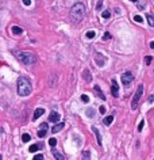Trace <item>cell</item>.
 <instances>
[{
  "label": "cell",
  "instance_id": "17",
  "mask_svg": "<svg viewBox=\"0 0 154 160\" xmlns=\"http://www.w3.org/2000/svg\"><path fill=\"white\" fill-rule=\"evenodd\" d=\"M112 121H113V117H112V115H108V117H105V118H104V121H103V122H104V125L110 126V125L112 124Z\"/></svg>",
  "mask_w": 154,
  "mask_h": 160
},
{
  "label": "cell",
  "instance_id": "41",
  "mask_svg": "<svg viewBox=\"0 0 154 160\" xmlns=\"http://www.w3.org/2000/svg\"><path fill=\"white\" fill-rule=\"evenodd\" d=\"M153 2H154V0H153Z\"/></svg>",
  "mask_w": 154,
  "mask_h": 160
},
{
  "label": "cell",
  "instance_id": "24",
  "mask_svg": "<svg viewBox=\"0 0 154 160\" xmlns=\"http://www.w3.org/2000/svg\"><path fill=\"white\" fill-rule=\"evenodd\" d=\"M111 34L108 33V31H107V33H104V35H103V39H104V41H108V39H111Z\"/></svg>",
  "mask_w": 154,
  "mask_h": 160
},
{
  "label": "cell",
  "instance_id": "13",
  "mask_svg": "<svg viewBox=\"0 0 154 160\" xmlns=\"http://www.w3.org/2000/svg\"><path fill=\"white\" fill-rule=\"evenodd\" d=\"M41 148H42V145H41V144H32V145L28 147V152H31V153H32V152H37V151L41 149Z\"/></svg>",
  "mask_w": 154,
  "mask_h": 160
},
{
  "label": "cell",
  "instance_id": "8",
  "mask_svg": "<svg viewBox=\"0 0 154 160\" xmlns=\"http://www.w3.org/2000/svg\"><path fill=\"white\" fill-rule=\"evenodd\" d=\"M49 121L54 122V124H58L60 122V114L57 113V111H52L50 115H49Z\"/></svg>",
  "mask_w": 154,
  "mask_h": 160
},
{
  "label": "cell",
  "instance_id": "31",
  "mask_svg": "<svg viewBox=\"0 0 154 160\" xmlns=\"http://www.w3.org/2000/svg\"><path fill=\"white\" fill-rule=\"evenodd\" d=\"M151 60H153V57H151V56H147V57L145 58V62H146V65H149V64L151 62Z\"/></svg>",
  "mask_w": 154,
  "mask_h": 160
},
{
  "label": "cell",
  "instance_id": "5",
  "mask_svg": "<svg viewBox=\"0 0 154 160\" xmlns=\"http://www.w3.org/2000/svg\"><path fill=\"white\" fill-rule=\"evenodd\" d=\"M122 83H123L124 87H128L130 84L133 83V80H134V76L131 75V72H124L123 75H122Z\"/></svg>",
  "mask_w": 154,
  "mask_h": 160
},
{
  "label": "cell",
  "instance_id": "29",
  "mask_svg": "<svg viewBox=\"0 0 154 160\" xmlns=\"http://www.w3.org/2000/svg\"><path fill=\"white\" fill-rule=\"evenodd\" d=\"M45 136H46V130L41 129V130L38 132V137H45Z\"/></svg>",
  "mask_w": 154,
  "mask_h": 160
},
{
  "label": "cell",
  "instance_id": "25",
  "mask_svg": "<svg viewBox=\"0 0 154 160\" xmlns=\"http://www.w3.org/2000/svg\"><path fill=\"white\" fill-rule=\"evenodd\" d=\"M49 145H50V147H55L57 145V140L55 138H50V140H49Z\"/></svg>",
  "mask_w": 154,
  "mask_h": 160
},
{
  "label": "cell",
  "instance_id": "38",
  "mask_svg": "<svg viewBox=\"0 0 154 160\" xmlns=\"http://www.w3.org/2000/svg\"><path fill=\"white\" fill-rule=\"evenodd\" d=\"M150 46H151V49H154V41H151V44H150Z\"/></svg>",
  "mask_w": 154,
  "mask_h": 160
},
{
  "label": "cell",
  "instance_id": "19",
  "mask_svg": "<svg viewBox=\"0 0 154 160\" xmlns=\"http://www.w3.org/2000/svg\"><path fill=\"white\" fill-rule=\"evenodd\" d=\"M147 22H149V25L151 26V27H154V17H153V15H147Z\"/></svg>",
  "mask_w": 154,
  "mask_h": 160
},
{
  "label": "cell",
  "instance_id": "33",
  "mask_svg": "<svg viewBox=\"0 0 154 160\" xmlns=\"http://www.w3.org/2000/svg\"><path fill=\"white\" fill-rule=\"evenodd\" d=\"M47 127H49V125L47 124H41V129H43V130H47Z\"/></svg>",
  "mask_w": 154,
  "mask_h": 160
},
{
  "label": "cell",
  "instance_id": "2",
  "mask_svg": "<svg viewBox=\"0 0 154 160\" xmlns=\"http://www.w3.org/2000/svg\"><path fill=\"white\" fill-rule=\"evenodd\" d=\"M32 91V86H31V82L27 79V77H19L18 79V94L20 97H27L30 95Z\"/></svg>",
  "mask_w": 154,
  "mask_h": 160
},
{
  "label": "cell",
  "instance_id": "18",
  "mask_svg": "<svg viewBox=\"0 0 154 160\" xmlns=\"http://www.w3.org/2000/svg\"><path fill=\"white\" fill-rule=\"evenodd\" d=\"M101 17H103L104 19H108V18L111 17V11H110V10H105V11H103V12H101Z\"/></svg>",
  "mask_w": 154,
  "mask_h": 160
},
{
  "label": "cell",
  "instance_id": "12",
  "mask_svg": "<svg viewBox=\"0 0 154 160\" xmlns=\"http://www.w3.org/2000/svg\"><path fill=\"white\" fill-rule=\"evenodd\" d=\"M83 76H84V80L85 82H92V75H91V72H89L88 69H85L84 72H83Z\"/></svg>",
  "mask_w": 154,
  "mask_h": 160
},
{
  "label": "cell",
  "instance_id": "30",
  "mask_svg": "<svg viewBox=\"0 0 154 160\" xmlns=\"http://www.w3.org/2000/svg\"><path fill=\"white\" fill-rule=\"evenodd\" d=\"M32 160H43V155L42 153H38V155L34 156V159H32Z\"/></svg>",
  "mask_w": 154,
  "mask_h": 160
},
{
  "label": "cell",
  "instance_id": "28",
  "mask_svg": "<svg viewBox=\"0 0 154 160\" xmlns=\"http://www.w3.org/2000/svg\"><path fill=\"white\" fill-rule=\"evenodd\" d=\"M81 100H83L84 103H88L89 102V97L88 95H81Z\"/></svg>",
  "mask_w": 154,
  "mask_h": 160
},
{
  "label": "cell",
  "instance_id": "15",
  "mask_svg": "<svg viewBox=\"0 0 154 160\" xmlns=\"http://www.w3.org/2000/svg\"><path fill=\"white\" fill-rule=\"evenodd\" d=\"M53 156L55 157V160H65V157L61 155V152H58V151H55V149H53Z\"/></svg>",
  "mask_w": 154,
  "mask_h": 160
},
{
  "label": "cell",
  "instance_id": "20",
  "mask_svg": "<svg viewBox=\"0 0 154 160\" xmlns=\"http://www.w3.org/2000/svg\"><path fill=\"white\" fill-rule=\"evenodd\" d=\"M89 159H91L89 151H84V152H83V160H89Z\"/></svg>",
  "mask_w": 154,
  "mask_h": 160
},
{
  "label": "cell",
  "instance_id": "32",
  "mask_svg": "<svg viewBox=\"0 0 154 160\" xmlns=\"http://www.w3.org/2000/svg\"><path fill=\"white\" fill-rule=\"evenodd\" d=\"M101 7H103V0H99V3H97V6H96V10L97 11L101 10Z\"/></svg>",
  "mask_w": 154,
  "mask_h": 160
},
{
  "label": "cell",
  "instance_id": "14",
  "mask_svg": "<svg viewBox=\"0 0 154 160\" xmlns=\"http://www.w3.org/2000/svg\"><path fill=\"white\" fill-rule=\"evenodd\" d=\"M93 88H95L96 94H97V95H99V97H100V99H103V100H104V99H105V95H104V94H103V91L100 90V87H99V86L96 84V86L93 87Z\"/></svg>",
  "mask_w": 154,
  "mask_h": 160
},
{
  "label": "cell",
  "instance_id": "7",
  "mask_svg": "<svg viewBox=\"0 0 154 160\" xmlns=\"http://www.w3.org/2000/svg\"><path fill=\"white\" fill-rule=\"evenodd\" d=\"M95 61H96V64H97L99 67H103L104 64H105V61H107V58H105L101 53H96V56H95Z\"/></svg>",
  "mask_w": 154,
  "mask_h": 160
},
{
  "label": "cell",
  "instance_id": "3",
  "mask_svg": "<svg viewBox=\"0 0 154 160\" xmlns=\"http://www.w3.org/2000/svg\"><path fill=\"white\" fill-rule=\"evenodd\" d=\"M16 57H18V60L20 62H23L24 65H32V64L37 61L35 54L31 53V52H20V53H18Z\"/></svg>",
  "mask_w": 154,
  "mask_h": 160
},
{
  "label": "cell",
  "instance_id": "16",
  "mask_svg": "<svg viewBox=\"0 0 154 160\" xmlns=\"http://www.w3.org/2000/svg\"><path fill=\"white\" fill-rule=\"evenodd\" d=\"M23 33V30L19 27V26H12V34H16V35H19Z\"/></svg>",
  "mask_w": 154,
  "mask_h": 160
},
{
  "label": "cell",
  "instance_id": "35",
  "mask_svg": "<svg viewBox=\"0 0 154 160\" xmlns=\"http://www.w3.org/2000/svg\"><path fill=\"white\" fill-rule=\"evenodd\" d=\"M23 4L24 6H30L31 4V0H23Z\"/></svg>",
  "mask_w": 154,
  "mask_h": 160
},
{
  "label": "cell",
  "instance_id": "11",
  "mask_svg": "<svg viewBox=\"0 0 154 160\" xmlns=\"http://www.w3.org/2000/svg\"><path fill=\"white\" fill-rule=\"evenodd\" d=\"M92 130H93V133H95V136H96L97 144H99V145H101V136H100L99 130H97V127H96V126H92Z\"/></svg>",
  "mask_w": 154,
  "mask_h": 160
},
{
  "label": "cell",
  "instance_id": "36",
  "mask_svg": "<svg viewBox=\"0 0 154 160\" xmlns=\"http://www.w3.org/2000/svg\"><path fill=\"white\" fill-rule=\"evenodd\" d=\"M138 8H139V10H142V8H145V4H143V3H142V4L139 3V4H138Z\"/></svg>",
  "mask_w": 154,
  "mask_h": 160
},
{
  "label": "cell",
  "instance_id": "22",
  "mask_svg": "<svg viewBox=\"0 0 154 160\" xmlns=\"http://www.w3.org/2000/svg\"><path fill=\"white\" fill-rule=\"evenodd\" d=\"M30 134H27V133H24L23 136H22V140H23V142H28L30 141Z\"/></svg>",
  "mask_w": 154,
  "mask_h": 160
},
{
  "label": "cell",
  "instance_id": "26",
  "mask_svg": "<svg viewBox=\"0 0 154 160\" xmlns=\"http://www.w3.org/2000/svg\"><path fill=\"white\" fill-rule=\"evenodd\" d=\"M134 20H135V22H139V23H142V22H143V18L141 17V15H135V17H134Z\"/></svg>",
  "mask_w": 154,
  "mask_h": 160
},
{
  "label": "cell",
  "instance_id": "40",
  "mask_svg": "<svg viewBox=\"0 0 154 160\" xmlns=\"http://www.w3.org/2000/svg\"><path fill=\"white\" fill-rule=\"evenodd\" d=\"M0 160H2V155H0Z\"/></svg>",
  "mask_w": 154,
  "mask_h": 160
},
{
  "label": "cell",
  "instance_id": "23",
  "mask_svg": "<svg viewBox=\"0 0 154 160\" xmlns=\"http://www.w3.org/2000/svg\"><path fill=\"white\" fill-rule=\"evenodd\" d=\"M95 31L93 30H89V31H87V38H93L95 37Z\"/></svg>",
  "mask_w": 154,
  "mask_h": 160
},
{
  "label": "cell",
  "instance_id": "9",
  "mask_svg": "<svg viewBox=\"0 0 154 160\" xmlns=\"http://www.w3.org/2000/svg\"><path fill=\"white\" fill-rule=\"evenodd\" d=\"M65 127V124L64 122H58V124H55L54 126H53V129H52V132L53 133H58V132H61L62 129Z\"/></svg>",
  "mask_w": 154,
  "mask_h": 160
},
{
  "label": "cell",
  "instance_id": "6",
  "mask_svg": "<svg viewBox=\"0 0 154 160\" xmlns=\"http://www.w3.org/2000/svg\"><path fill=\"white\" fill-rule=\"evenodd\" d=\"M111 94H112L115 98L119 97V86H118V83H116L115 79L111 80Z\"/></svg>",
  "mask_w": 154,
  "mask_h": 160
},
{
  "label": "cell",
  "instance_id": "1",
  "mask_svg": "<svg viewBox=\"0 0 154 160\" xmlns=\"http://www.w3.org/2000/svg\"><path fill=\"white\" fill-rule=\"evenodd\" d=\"M85 17V7L81 3H76L75 6L70 8V19L75 23H80Z\"/></svg>",
  "mask_w": 154,
  "mask_h": 160
},
{
  "label": "cell",
  "instance_id": "4",
  "mask_svg": "<svg viewBox=\"0 0 154 160\" xmlns=\"http://www.w3.org/2000/svg\"><path fill=\"white\" fill-rule=\"evenodd\" d=\"M142 94H143V86L139 84V86H138V88H136V92H135V95H134V98H133V100H131V109H133V110H135V109L138 107V103H139V100H141V98H142Z\"/></svg>",
  "mask_w": 154,
  "mask_h": 160
},
{
  "label": "cell",
  "instance_id": "10",
  "mask_svg": "<svg viewBox=\"0 0 154 160\" xmlns=\"http://www.w3.org/2000/svg\"><path fill=\"white\" fill-rule=\"evenodd\" d=\"M43 113H45V109H41V107H39V109H37V110L34 111V114H32V119L35 121V119H38V118H39L41 115H42Z\"/></svg>",
  "mask_w": 154,
  "mask_h": 160
},
{
  "label": "cell",
  "instance_id": "34",
  "mask_svg": "<svg viewBox=\"0 0 154 160\" xmlns=\"http://www.w3.org/2000/svg\"><path fill=\"white\" fill-rule=\"evenodd\" d=\"M99 111H100V114H104V113H105V107H104V106H100Z\"/></svg>",
  "mask_w": 154,
  "mask_h": 160
},
{
  "label": "cell",
  "instance_id": "37",
  "mask_svg": "<svg viewBox=\"0 0 154 160\" xmlns=\"http://www.w3.org/2000/svg\"><path fill=\"white\" fill-rule=\"evenodd\" d=\"M153 100H154V97H153V95H150V98H149V102H150V103H151V102H153Z\"/></svg>",
  "mask_w": 154,
  "mask_h": 160
},
{
  "label": "cell",
  "instance_id": "39",
  "mask_svg": "<svg viewBox=\"0 0 154 160\" xmlns=\"http://www.w3.org/2000/svg\"><path fill=\"white\" fill-rule=\"evenodd\" d=\"M131 2H134V3H136V2H138V0H131Z\"/></svg>",
  "mask_w": 154,
  "mask_h": 160
},
{
  "label": "cell",
  "instance_id": "21",
  "mask_svg": "<svg viewBox=\"0 0 154 160\" xmlns=\"http://www.w3.org/2000/svg\"><path fill=\"white\" fill-rule=\"evenodd\" d=\"M95 113H96L95 109H88V110H87V115H88V117H91V118L95 115Z\"/></svg>",
  "mask_w": 154,
  "mask_h": 160
},
{
  "label": "cell",
  "instance_id": "27",
  "mask_svg": "<svg viewBox=\"0 0 154 160\" xmlns=\"http://www.w3.org/2000/svg\"><path fill=\"white\" fill-rule=\"evenodd\" d=\"M143 126H145V121L142 119V121L139 122V125H138V132H142V129H143Z\"/></svg>",
  "mask_w": 154,
  "mask_h": 160
}]
</instances>
